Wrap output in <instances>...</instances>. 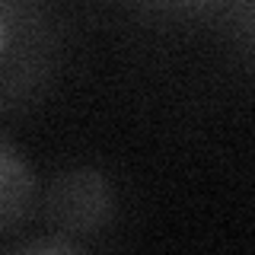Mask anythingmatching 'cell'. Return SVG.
<instances>
[{"mask_svg":"<svg viewBox=\"0 0 255 255\" xmlns=\"http://www.w3.org/2000/svg\"><path fill=\"white\" fill-rule=\"evenodd\" d=\"M22 252H80L83 246L80 243H74V239H64V236H58V233H51V239H32V243H22L19 246Z\"/></svg>","mask_w":255,"mask_h":255,"instance_id":"4","label":"cell"},{"mask_svg":"<svg viewBox=\"0 0 255 255\" xmlns=\"http://www.w3.org/2000/svg\"><path fill=\"white\" fill-rule=\"evenodd\" d=\"M58 67V26L45 0H0V112L38 99Z\"/></svg>","mask_w":255,"mask_h":255,"instance_id":"1","label":"cell"},{"mask_svg":"<svg viewBox=\"0 0 255 255\" xmlns=\"http://www.w3.org/2000/svg\"><path fill=\"white\" fill-rule=\"evenodd\" d=\"M38 207L51 230L64 239H74L86 249V239L102 236L115 220V188L109 175L93 166L64 169L51 179V185L38 191Z\"/></svg>","mask_w":255,"mask_h":255,"instance_id":"2","label":"cell"},{"mask_svg":"<svg viewBox=\"0 0 255 255\" xmlns=\"http://www.w3.org/2000/svg\"><path fill=\"white\" fill-rule=\"evenodd\" d=\"M159 3H172V6H207L214 0H159Z\"/></svg>","mask_w":255,"mask_h":255,"instance_id":"5","label":"cell"},{"mask_svg":"<svg viewBox=\"0 0 255 255\" xmlns=\"http://www.w3.org/2000/svg\"><path fill=\"white\" fill-rule=\"evenodd\" d=\"M38 207V179L29 159L0 137V239L13 236Z\"/></svg>","mask_w":255,"mask_h":255,"instance_id":"3","label":"cell"}]
</instances>
